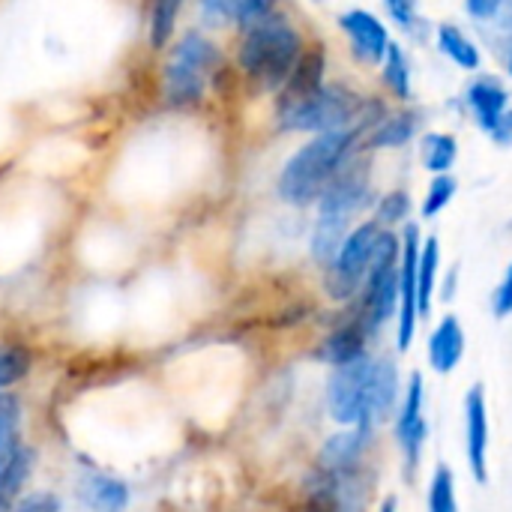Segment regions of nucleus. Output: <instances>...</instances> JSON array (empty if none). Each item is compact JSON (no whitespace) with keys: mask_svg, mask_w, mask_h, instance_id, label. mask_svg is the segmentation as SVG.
<instances>
[{"mask_svg":"<svg viewBox=\"0 0 512 512\" xmlns=\"http://www.w3.org/2000/svg\"><path fill=\"white\" fill-rule=\"evenodd\" d=\"M405 378L396 351H372L354 363L336 366L324 384L327 417L345 426H372L387 429L402 399Z\"/></svg>","mask_w":512,"mask_h":512,"instance_id":"1","label":"nucleus"},{"mask_svg":"<svg viewBox=\"0 0 512 512\" xmlns=\"http://www.w3.org/2000/svg\"><path fill=\"white\" fill-rule=\"evenodd\" d=\"M375 201L378 195L372 186V171L363 159L354 156L315 204L318 213H315V225L309 237V255L321 270L336 258L351 228L360 222L366 210L375 207Z\"/></svg>","mask_w":512,"mask_h":512,"instance_id":"2","label":"nucleus"},{"mask_svg":"<svg viewBox=\"0 0 512 512\" xmlns=\"http://www.w3.org/2000/svg\"><path fill=\"white\" fill-rule=\"evenodd\" d=\"M366 129H336L312 135L300 150L288 156V162L279 171L276 192L291 207H312L324 195V189L336 180V174L354 159L360 138Z\"/></svg>","mask_w":512,"mask_h":512,"instance_id":"3","label":"nucleus"},{"mask_svg":"<svg viewBox=\"0 0 512 512\" xmlns=\"http://www.w3.org/2000/svg\"><path fill=\"white\" fill-rule=\"evenodd\" d=\"M303 36L300 30L282 18L267 15L249 27H243V42L237 51V63L249 81H255L264 90H282L291 78L294 66L303 57Z\"/></svg>","mask_w":512,"mask_h":512,"instance_id":"4","label":"nucleus"},{"mask_svg":"<svg viewBox=\"0 0 512 512\" xmlns=\"http://www.w3.org/2000/svg\"><path fill=\"white\" fill-rule=\"evenodd\" d=\"M222 69V54L216 42L198 30L180 36L162 66V99L171 108H189L204 99L210 78Z\"/></svg>","mask_w":512,"mask_h":512,"instance_id":"5","label":"nucleus"},{"mask_svg":"<svg viewBox=\"0 0 512 512\" xmlns=\"http://www.w3.org/2000/svg\"><path fill=\"white\" fill-rule=\"evenodd\" d=\"M399 255H402L399 231H381L369 276H366L357 300L348 306L357 312V318L369 327V333L378 342L387 330H393L396 309H399Z\"/></svg>","mask_w":512,"mask_h":512,"instance_id":"6","label":"nucleus"},{"mask_svg":"<svg viewBox=\"0 0 512 512\" xmlns=\"http://www.w3.org/2000/svg\"><path fill=\"white\" fill-rule=\"evenodd\" d=\"M279 126L285 132H336V129H366L363 117V102L351 87L342 84H324L318 93L294 99V102H279Z\"/></svg>","mask_w":512,"mask_h":512,"instance_id":"7","label":"nucleus"},{"mask_svg":"<svg viewBox=\"0 0 512 512\" xmlns=\"http://www.w3.org/2000/svg\"><path fill=\"white\" fill-rule=\"evenodd\" d=\"M393 450L399 456V471L405 483H414L420 477L432 423H429V393H426V375L420 369H411L405 375V390L396 405L393 420L387 423Z\"/></svg>","mask_w":512,"mask_h":512,"instance_id":"8","label":"nucleus"},{"mask_svg":"<svg viewBox=\"0 0 512 512\" xmlns=\"http://www.w3.org/2000/svg\"><path fill=\"white\" fill-rule=\"evenodd\" d=\"M381 225L375 219H363L351 228V234L345 237V243L339 246L336 258L321 270L324 273V294L336 303V306H351L369 276L372 267V255L381 237Z\"/></svg>","mask_w":512,"mask_h":512,"instance_id":"9","label":"nucleus"},{"mask_svg":"<svg viewBox=\"0 0 512 512\" xmlns=\"http://www.w3.org/2000/svg\"><path fill=\"white\" fill-rule=\"evenodd\" d=\"M375 504V474L372 462L348 471L312 468L306 480L303 512H372Z\"/></svg>","mask_w":512,"mask_h":512,"instance_id":"10","label":"nucleus"},{"mask_svg":"<svg viewBox=\"0 0 512 512\" xmlns=\"http://www.w3.org/2000/svg\"><path fill=\"white\" fill-rule=\"evenodd\" d=\"M402 255H399V309H396V321H393V342H396V354L405 357L420 333V309H417V261H420V225L408 222L402 231Z\"/></svg>","mask_w":512,"mask_h":512,"instance_id":"11","label":"nucleus"},{"mask_svg":"<svg viewBox=\"0 0 512 512\" xmlns=\"http://www.w3.org/2000/svg\"><path fill=\"white\" fill-rule=\"evenodd\" d=\"M462 453L468 462V474L477 486H489L492 480V411L486 387L477 381L465 390L462 399Z\"/></svg>","mask_w":512,"mask_h":512,"instance_id":"12","label":"nucleus"},{"mask_svg":"<svg viewBox=\"0 0 512 512\" xmlns=\"http://www.w3.org/2000/svg\"><path fill=\"white\" fill-rule=\"evenodd\" d=\"M378 348V339L369 333V327L357 318L354 309L345 306L342 318L327 330V336L318 342L315 348V357L318 363H324L327 369H336V366H345V363H354L366 354H372Z\"/></svg>","mask_w":512,"mask_h":512,"instance_id":"13","label":"nucleus"},{"mask_svg":"<svg viewBox=\"0 0 512 512\" xmlns=\"http://www.w3.org/2000/svg\"><path fill=\"white\" fill-rule=\"evenodd\" d=\"M381 429L372 426H345L336 429L318 450L315 468L321 471H348L372 462V453L378 447Z\"/></svg>","mask_w":512,"mask_h":512,"instance_id":"14","label":"nucleus"},{"mask_svg":"<svg viewBox=\"0 0 512 512\" xmlns=\"http://www.w3.org/2000/svg\"><path fill=\"white\" fill-rule=\"evenodd\" d=\"M468 354V333L456 312H444L426 336V363L435 375H453Z\"/></svg>","mask_w":512,"mask_h":512,"instance_id":"15","label":"nucleus"},{"mask_svg":"<svg viewBox=\"0 0 512 512\" xmlns=\"http://www.w3.org/2000/svg\"><path fill=\"white\" fill-rule=\"evenodd\" d=\"M339 27L345 30L354 54L363 60V63H384L387 57V48H390V33L384 27V21L366 9H348L339 15Z\"/></svg>","mask_w":512,"mask_h":512,"instance_id":"16","label":"nucleus"},{"mask_svg":"<svg viewBox=\"0 0 512 512\" xmlns=\"http://www.w3.org/2000/svg\"><path fill=\"white\" fill-rule=\"evenodd\" d=\"M465 102H468V111L477 120V126L489 135L492 126L501 120V114L510 108V90L495 75H480L468 84Z\"/></svg>","mask_w":512,"mask_h":512,"instance_id":"17","label":"nucleus"},{"mask_svg":"<svg viewBox=\"0 0 512 512\" xmlns=\"http://www.w3.org/2000/svg\"><path fill=\"white\" fill-rule=\"evenodd\" d=\"M438 282H441V240L423 237L420 261H417V309L420 321H429L438 303Z\"/></svg>","mask_w":512,"mask_h":512,"instance_id":"18","label":"nucleus"},{"mask_svg":"<svg viewBox=\"0 0 512 512\" xmlns=\"http://www.w3.org/2000/svg\"><path fill=\"white\" fill-rule=\"evenodd\" d=\"M420 132V117L411 111L402 114H387L378 120L375 129L366 132V147L369 150H396L414 141V135Z\"/></svg>","mask_w":512,"mask_h":512,"instance_id":"19","label":"nucleus"},{"mask_svg":"<svg viewBox=\"0 0 512 512\" xmlns=\"http://www.w3.org/2000/svg\"><path fill=\"white\" fill-rule=\"evenodd\" d=\"M81 498L87 501V507L96 512H123L129 504V489L126 483L114 480V477H102V474H90L81 483Z\"/></svg>","mask_w":512,"mask_h":512,"instance_id":"20","label":"nucleus"},{"mask_svg":"<svg viewBox=\"0 0 512 512\" xmlns=\"http://www.w3.org/2000/svg\"><path fill=\"white\" fill-rule=\"evenodd\" d=\"M30 471H33V453L24 444H18L0 474V512H9L18 504V495L30 480Z\"/></svg>","mask_w":512,"mask_h":512,"instance_id":"21","label":"nucleus"},{"mask_svg":"<svg viewBox=\"0 0 512 512\" xmlns=\"http://www.w3.org/2000/svg\"><path fill=\"white\" fill-rule=\"evenodd\" d=\"M426 512H462L456 471L447 462H438L426 483Z\"/></svg>","mask_w":512,"mask_h":512,"instance_id":"22","label":"nucleus"},{"mask_svg":"<svg viewBox=\"0 0 512 512\" xmlns=\"http://www.w3.org/2000/svg\"><path fill=\"white\" fill-rule=\"evenodd\" d=\"M438 48L459 66V69H468V72H477L480 69V48L474 45V39L456 27V24H441L438 27Z\"/></svg>","mask_w":512,"mask_h":512,"instance_id":"23","label":"nucleus"},{"mask_svg":"<svg viewBox=\"0 0 512 512\" xmlns=\"http://www.w3.org/2000/svg\"><path fill=\"white\" fill-rule=\"evenodd\" d=\"M420 159H423V168L432 171L435 177L450 174V168L459 159V144L450 132H429L420 138Z\"/></svg>","mask_w":512,"mask_h":512,"instance_id":"24","label":"nucleus"},{"mask_svg":"<svg viewBox=\"0 0 512 512\" xmlns=\"http://www.w3.org/2000/svg\"><path fill=\"white\" fill-rule=\"evenodd\" d=\"M411 213H414V201L405 189H390V192L378 195V201L372 207V219L384 231H402L411 222Z\"/></svg>","mask_w":512,"mask_h":512,"instance_id":"25","label":"nucleus"},{"mask_svg":"<svg viewBox=\"0 0 512 512\" xmlns=\"http://www.w3.org/2000/svg\"><path fill=\"white\" fill-rule=\"evenodd\" d=\"M384 84L390 87L393 96L411 99V63L408 54L399 42H390L387 57H384Z\"/></svg>","mask_w":512,"mask_h":512,"instance_id":"26","label":"nucleus"},{"mask_svg":"<svg viewBox=\"0 0 512 512\" xmlns=\"http://www.w3.org/2000/svg\"><path fill=\"white\" fill-rule=\"evenodd\" d=\"M183 3L186 0H153V9H150V45L153 48H165L171 42Z\"/></svg>","mask_w":512,"mask_h":512,"instance_id":"27","label":"nucleus"},{"mask_svg":"<svg viewBox=\"0 0 512 512\" xmlns=\"http://www.w3.org/2000/svg\"><path fill=\"white\" fill-rule=\"evenodd\" d=\"M456 192H459V183H456L453 174H438V177H432V183H429V189H426V195H423V204H420V216H423V219L441 216V213L453 204Z\"/></svg>","mask_w":512,"mask_h":512,"instance_id":"28","label":"nucleus"},{"mask_svg":"<svg viewBox=\"0 0 512 512\" xmlns=\"http://www.w3.org/2000/svg\"><path fill=\"white\" fill-rule=\"evenodd\" d=\"M18 423H21V402L12 393H0V453L21 444L18 441Z\"/></svg>","mask_w":512,"mask_h":512,"instance_id":"29","label":"nucleus"},{"mask_svg":"<svg viewBox=\"0 0 512 512\" xmlns=\"http://www.w3.org/2000/svg\"><path fill=\"white\" fill-rule=\"evenodd\" d=\"M30 369V357L24 348H0V393L18 384Z\"/></svg>","mask_w":512,"mask_h":512,"instance_id":"30","label":"nucleus"},{"mask_svg":"<svg viewBox=\"0 0 512 512\" xmlns=\"http://www.w3.org/2000/svg\"><path fill=\"white\" fill-rule=\"evenodd\" d=\"M276 12V0H231V18L240 27H249Z\"/></svg>","mask_w":512,"mask_h":512,"instance_id":"31","label":"nucleus"},{"mask_svg":"<svg viewBox=\"0 0 512 512\" xmlns=\"http://www.w3.org/2000/svg\"><path fill=\"white\" fill-rule=\"evenodd\" d=\"M489 309H492L495 321H510L512 318V258L501 273V282L495 285V291L489 297Z\"/></svg>","mask_w":512,"mask_h":512,"instance_id":"32","label":"nucleus"},{"mask_svg":"<svg viewBox=\"0 0 512 512\" xmlns=\"http://www.w3.org/2000/svg\"><path fill=\"white\" fill-rule=\"evenodd\" d=\"M387 15L402 27V30H414L417 24V0H384Z\"/></svg>","mask_w":512,"mask_h":512,"instance_id":"33","label":"nucleus"},{"mask_svg":"<svg viewBox=\"0 0 512 512\" xmlns=\"http://www.w3.org/2000/svg\"><path fill=\"white\" fill-rule=\"evenodd\" d=\"M9 512H60V498L48 492H36V495L18 498V504Z\"/></svg>","mask_w":512,"mask_h":512,"instance_id":"34","label":"nucleus"},{"mask_svg":"<svg viewBox=\"0 0 512 512\" xmlns=\"http://www.w3.org/2000/svg\"><path fill=\"white\" fill-rule=\"evenodd\" d=\"M504 0H465V9L477 21H495L501 15Z\"/></svg>","mask_w":512,"mask_h":512,"instance_id":"35","label":"nucleus"},{"mask_svg":"<svg viewBox=\"0 0 512 512\" xmlns=\"http://www.w3.org/2000/svg\"><path fill=\"white\" fill-rule=\"evenodd\" d=\"M489 138H492L498 147H512V108H507V111L501 114V120L492 126Z\"/></svg>","mask_w":512,"mask_h":512,"instance_id":"36","label":"nucleus"},{"mask_svg":"<svg viewBox=\"0 0 512 512\" xmlns=\"http://www.w3.org/2000/svg\"><path fill=\"white\" fill-rule=\"evenodd\" d=\"M456 288H459V267L444 270L441 282H438V300L441 303H453L456 300Z\"/></svg>","mask_w":512,"mask_h":512,"instance_id":"37","label":"nucleus"},{"mask_svg":"<svg viewBox=\"0 0 512 512\" xmlns=\"http://www.w3.org/2000/svg\"><path fill=\"white\" fill-rule=\"evenodd\" d=\"M375 512H399V498H396V495H384V498L378 501Z\"/></svg>","mask_w":512,"mask_h":512,"instance_id":"38","label":"nucleus"},{"mask_svg":"<svg viewBox=\"0 0 512 512\" xmlns=\"http://www.w3.org/2000/svg\"><path fill=\"white\" fill-rule=\"evenodd\" d=\"M498 21H501L504 27H510V30H512V0H504V6H501V15H498Z\"/></svg>","mask_w":512,"mask_h":512,"instance_id":"39","label":"nucleus"},{"mask_svg":"<svg viewBox=\"0 0 512 512\" xmlns=\"http://www.w3.org/2000/svg\"><path fill=\"white\" fill-rule=\"evenodd\" d=\"M507 69H510V75H512V42H510V51H507Z\"/></svg>","mask_w":512,"mask_h":512,"instance_id":"40","label":"nucleus"}]
</instances>
